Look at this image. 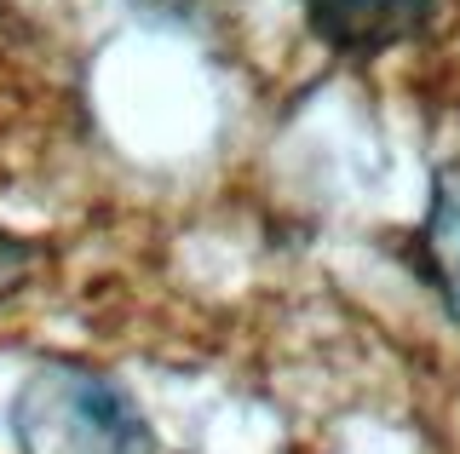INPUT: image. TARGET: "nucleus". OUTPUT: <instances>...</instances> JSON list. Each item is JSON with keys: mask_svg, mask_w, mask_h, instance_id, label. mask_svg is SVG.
I'll use <instances>...</instances> for the list:
<instances>
[{"mask_svg": "<svg viewBox=\"0 0 460 454\" xmlns=\"http://www.w3.org/2000/svg\"><path fill=\"white\" fill-rule=\"evenodd\" d=\"M305 18L334 52L380 58L402 40L426 35V23L438 18V0H305Z\"/></svg>", "mask_w": 460, "mask_h": 454, "instance_id": "f03ea898", "label": "nucleus"}, {"mask_svg": "<svg viewBox=\"0 0 460 454\" xmlns=\"http://www.w3.org/2000/svg\"><path fill=\"white\" fill-rule=\"evenodd\" d=\"M420 259H426L431 288L449 305V317L460 322V167L438 173V184H431V207L420 224Z\"/></svg>", "mask_w": 460, "mask_h": 454, "instance_id": "7ed1b4c3", "label": "nucleus"}, {"mask_svg": "<svg viewBox=\"0 0 460 454\" xmlns=\"http://www.w3.org/2000/svg\"><path fill=\"white\" fill-rule=\"evenodd\" d=\"M23 454H155L138 403L110 374L81 362H40L12 403Z\"/></svg>", "mask_w": 460, "mask_h": 454, "instance_id": "f257e3e1", "label": "nucleus"}, {"mask_svg": "<svg viewBox=\"0 0 460 454\" xmlns=\"http://www.w3.org/2000/svg\"><path fill=\"white\" fill-rule=\"evenodd\" d=\"M23 276V248H12V242H0V293L12 288V282Z\"/></svg>", "mask_w": 460, "mask_h": 454, "instance_id": "20e7f679", "label": "nucleus"}]
</instances>
